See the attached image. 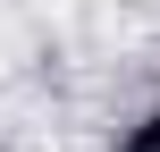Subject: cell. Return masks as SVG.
<instances>
[{"label":"cell","mask_w":160,"mask_h":152,"mask_svg":"<svg viewBox=\"0 0 160 152\" xmlns=\"http://www.w3.org/2000/svg\"><path fill=\"white\" fill-rule=\"evenodd\" d=\"M110 152H160V110H143V118H127Z\"/></svg>","instance_id":"cell-1"}]
</instances>
